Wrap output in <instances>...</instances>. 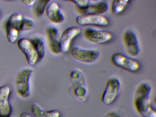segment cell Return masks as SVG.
Segmentation results:
<instances>
[{
    "label": "cell",
    "mask_w": 156,
    "mask_h": 117,
    "mask_svg": "<svg viewBox=\"0 0 156 117\" xmlns=\"http://www.w3.org/2000/svg\"><path fill=\"white\" fill-rule=\"evenodd\" d=\"M17 45L25 55L29 65H33L37 61V54L30 40L25 38H21L18 41Z\"/></svg>",
    "instance_id": "obj_9"
},
{
    "label": "cell",
    "mask_w": 156,
    "mask_h": 117,
    "mask_svg": "<svg viewBox=\"0 0 156 117\" xmlns=\"http://www.w3.org/2000/svg\"><path fill=\"white\" fill-rule=\"evenodd\" d=\"M32 73L31 69H26L21 71L17 75L16 90L19 94L23 98H27L30 95V80Z\"/></svg>",
    "instance_id": "obj_4"
},
{
    "label": "cell",
    "mask_w": 156,
    "mask_h": 117,
    "mask_svg": "<svg viewBox=\"0 0 156 117\" xmlns=\"http://www.w3.org/2000/svg\"><path fill=\"white\" fill-rule=\"evenodd\" d=\"M76 23L81 26L92 25L104 27L108 25L107 18L101 15L83 14L78 16L76 19Z\"/></svg>",
    "instance_id": "obj_8"
},
{
    "label": "cell",
    "mask_w": 156,
    "mask_h": 117,
    "mask_svg": "<svg viewBox=\"0 0 156 117\" xmlns=\"http://www.w3.org/2000/svg\"><path fill=\"white\" fill-rule=\"evenodd\" d=\"M23 19L22 15L18 12L13 13L9 17L6 26V37L9 42L13 43L16 40Z\"/></svg>",
    "instance_id": "obj_5"
},
{
    "label": "cell",
    "mask_w": 156,
    "mask_h": 117,
    "mask_svg": "<svg viewBox=\"0 0 156 117\" xmlns=\"http://www.w3.org/2000/svg\"><path fill=\"white\" fill-rule=\"evenodd\" d=\"M46 12L49 19L56 23H59L64 20V16L58 4L50 1L46 7Z\"/></svg>",
    "instance_id": "obj_13"
},
{
    "label": "cell",
    "mask_w": 156,
    "mask_h": 117,
    "mask_svg": "<svg viewBox=\"0 0 156 117\" xmlns=\"http://www.w3.org/2000/svg\"><path fill=\"white\" fill-rule=\"evenodd\" d=\"M119 114L116 112H112L105 117H119Z\"/></svg>",
    "instance_id": "obj_23"
},
{
    "label": "cell",
    "mask_w": 156,
    "mask_h": 117,
    "mask_svg": "<svg viewBox=\"0 0 156 117\" xmlns=\"http://www.w3.org/2000/svg\"><path fill=\"white\" fill-rule=\"evenodd\" d=\"M151 88L147 83L140 84L136 90L135 105L143 117H156L155 110L151 105L150 98Z\"/></svg>",
    "instance_id": "obj_1"
},
{
    "label": "cell",
    "mask_w": 156,
    "mask_h": 117,
    "mask_svg": "<svg viewBox=\"0 0 156 117\" xmlns=\"http://www.w3.org/2000/svg\"><path fill=\"white\" fill-rule=\"evenodd\" d=\"M82 10L84 9L89 4L88 0H71Z\"/></svg>",
    "instance_id": "obj_21"
},
{
    "label": "cell",
    "mask_w": 156,
    "mask_h": 117,
    "mask_svg": "<svg viewBox=\"0 0 156 117\" xmlns=\"http://www.w3.org/2000/svg\"><path fill=\"white\" fill-rule=\"evenodd\" d=\"M50 48L54 53L60 51V37L58 30L53 27H49L47 30Z\"/></svg>",
    "instance_id": "obj_15"
},
{
    "label": "cell",
    "mask_w": 156,
    "mask_h": 117,
    "mask_svg": "<svg viewBox=\"0 0 156 117\" xmlns=\"http://www.w3.org/2000/svg\"><path fill=\"white\" fill-rule=\"evenodd\" d=\"M31 111L35 117H59L60 115L59 112L56 110H45L36 104L32 105Z\"/></svg>",
    "instance_id": "obj_16"
},
{
    "label": "cell",
    "mask_w": 156,
    "mask_h": 117,
    "mask_svg": "<svg viewBox=\"0 0 156 117\" xmlns=\"http://www.w3.org/2000/svg\"><path fill=\"white\" fill-rule=\"evenodd\" d=\"M121 84L116 78H112L108 81L101 97L104 104L109 105L112 104L117 99L121 89Z\"/></svg>",
    "instance_id": "obj_3"
},
{
    "label": "cell",
    "mask_w": 156,
    "mask_h": 117,
    "mask_svg": "<svg viewBox=\"0 0 156 117\" xmlns=\"http://www.w3.org/2000/svg\"><path fill=\"white\" fill-rule=\"evenodd\" d=\"M22 1L26 5L28 6H31L35 3V1L32 0H22Z\"/></svg>",
    "instance_id": "obj_22"
},
{
    "label": "cell",
    "mask_w": 156,
    "mask_h": 117,
    "mask_svg": "<svg viewBox=\"0 0 156 117\" xmlns=\"http://www.w3.org/2000/svg\"><path fill=\"white\" fill-rule=\"evenodd\" d=\"M84 35L89 41L99 44L107 43L112 37V34L108 31L91 27L87 28L85 30Z\"/></svg>",
    "instance_id": "obj_7"
},
{
    "label": "cell",
    "mask_w": 156,
    "mask_h": 117,
    "mask_svg": "<svg viewBox=\"0 0 156 117\" xmlns=\"http://www.w3.org/2000/svg\"><path fill=\"white\" fill-rule=\"evenodd\" d=\"M110 60L114 66L131 72H136L140 68V64L137 61L121 53L113 54Z\"/></svg>",
    "instance_id": "obj_2"
},
{
    "label": "cell",
    "mask_w": 156,
    "mask_h": 117,
    "mask_svg": "<svg viewBox=\"0 0 156 117\" xmlns=\"http://www.w3.org/2000/svg\"><path fill=\"white\" fill-rule=\"evenodd\" d=\"M50 1H39L36 7V12L37 14L40 16L42 15L44 11L45 7Z\"/></svg>",
    "instance_id": "obj_20"
},
{
    "label": "cell",
    "mask_w": 156,
    "mask_h": 117,
    "mask_svg": "<svg viewBox=\"0 0 156 117\" xmlns=\"http://www.w3.org/2000/svg\"><path fill=\"white\" fill-rule=\"evenodd\" d=\"M128 0H114L112 1L111 5V12L116 15L121 12L128 5Z\"/></svg>",
    "instance_id": "obj_17"
},
{
    "label": "cell",
    "mask_w": 156,
    "mask_h": 117,
    "mask_svg": "<svg viewBox=\"0 0 156 117\" xmlns=\"http://www.w3.org/2000/svg\"><path fill=\"white\" fill-rule=\"evenodd\" d=\"M0 117H1V116H0Z\"/></svg>",
    "instance_id": "obj_25"
},
{
    "label": "cell",
    "mask_w": 156,
    "mask_h": 117,
    "mask_svg": "<svg viewBox=\"0 0 156 117\" xmlns=\"http://www.w3.org/2000/svg\"><path fill=\"white\" fill-rule=\"evenodd\" d=\"M10 92V88L7 85L0 87V116L2 117H9L12 113L9 100Z\"/></svg>",
    "instance_id": "obj_11"
},
{
    "label": "cell",
    "mask_w": 156,
    "mask_h": 117,
    "mask_svg": "<svg viewBox=\"0 0 156 117\" xmlns=\"http://www.w3.org/2000/svg\"><path fill=\"white\" fill-rule=\"evenodd\" d=\"M109 8L108 4L103 1H96L89 4L82 10L83 14L101 15L108 11Z\"/></svg>",
    "instance_id": "obj_14"
},
{
    "label": "cell",
    "mask_w": 156,
    "mask_h": 117,
    "mask_svg": "<svg viewBox=\"0 0 156 117\" xmlns=\"http://www.w3.org/2000/svg\"><path fill=\"white\" fill-rule=\"evenodd\" d=\"M20 117H33L30 114L25 112H23L21 113L20 115Z\"/></svg>",
    "instance_id": "obj_24"
},
{
    "label": "cell",
    "mask_w": 156,
    "mask_h": 117,
    "mask_svg": "<svg viewBox=\"0 0 156 117\" xmlns=\"http://www.w3.org/2000/svg\"><path fill=\"white\" fill-rule=\"evenodd\" d=\"M38 55V60L42 59L44 56L45 49L43 42L39 38H35L30 40Z\"/></svg>",
    "instance_id": "obj_18"
},
{
    "label": "cell",
    "mask_w": 156,
    "mask_h": 117,
    "mask_svg": "<svg viewBox=\"0 0 156 117\" xmlns=\"http://www.w3.org/2000/svg\"><path fill=\"white\" fill-rule=\"evenodd\" d=\"M80 28L77 27H71L66 29L62 33L60 39L61 52L68 51L71 41L80 32Z\"/></svg>",
    "instance_id": "obj_12"
},
{
    "label": "cell",
    "mask_w": 156,
    "mask_h": 117,
    "mask_svg": "<svg viewBox=\"0 0 156 117\" xmlns=\"http://www.w3.org/2000/svg\"><path fill=\"white\" fill-rule=\"evenodd\" d=\"M71 53L76 60L86 63H91L97 60L100 56L98 51L84 49L79 47H74L71 51Z\"/></svg>",
    "instance_id": "obj_6"
},
{
    "label": "cell",
    "mask_w": 156,
    "mask_h": 117,
    "mask_svg": "<svg viewBox=\"0 0 156 117\" xmlns=\"http://www.w3.org/2000/svg\"><path fill=\"white\" fill-rule=\"evenodd\" d=\"M123 41L127 54L132 57H136L140 53V48L139 42L135 34L131 30H127L124 33Z\"/></svg>",
    "instance_id": "obj_10"
},
{
    "label": "cell",
    "mask_w": 156,
    "mask_h": 117,
    "mask_svg": "<svg viewBox=\"0 0 156 117\" xmlns=\"http://www.w3.org/2000/svg\"><path fill=\"white\" fill-rule=\"evenodd\" d=\"M34 24L31 20L23 18L21 22L20 31L27 30L32 29L34 26Z\"/></svg>",
    "instance_id": "obj_19"
}]
</instances>
